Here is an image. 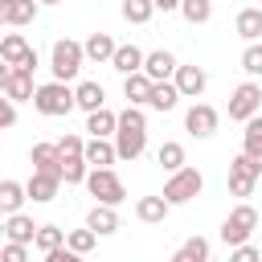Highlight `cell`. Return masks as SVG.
<instances>
[{
    "label": "cell",
    "mask_w": 262,
    "mask_h": 262,
    "mask_svg": "<svg viewBox=\"0 0 262 262\" xmlns=\"http://www.w3.org/2000/svg\"><path fill=\"white\" fill-rule=\"evenodd\" d=\"M176 70H180V61H176V53H168V49H151L147 61H143V74H147L151 82H172Z\"/></svg>",
    "instance_id": "cell-11"
},
{
    "label": "cell",
    "mask_w": 262,
    "mask_h": 262,
    "mask_svg": "<svg viewBox=\"0 0 262 262\" xmlns=\"http://www.w3.org/2000/svg\"><path fill=\"white\" fill-rule=\"evenodd\" d=\"M180 16H184L188 25H205V20L213 16V0H184V4H180Z\"/></svg>",
    "instance_id": "cell-33"
},
{
    "label": "cell",
    "mask_w": 262,
    "mask_h": 262,
    "mask_svg": "<svg viewBox=\"0 0 262 262\" xmlns=\"http://www.w3.org/2000/svg\"><path fill=\"white\" fill-rule=\"evenodd\" d=\"M37 4H61V0H37Z\"/></svg>",
    "instance_id": "cell-45"
},
{
    "label": "cell",
    "mask_w": 262,
    "mask_h": 262,
    "mask_svg": "<svg viewBox=\"0 0 262 262\" xmlns=\"http://www.w3.org/2000/svg\"><path fill=\"white\" fill-rule=\"evenodd\" d=\"M0 86H4V98H12V102H33V98H37L33 74H25V70H16V66H4V70H0Z\"/></svg>",
    "instance_id": "cell-8"
},
{
    "label": "cell",
    "mask_w": 262,
    "mask_h": 262,
    "mask_svg": "<svg viewBox=\"0 0 262 262\" xmlns=\"http://www.w3.org/2000/svg\"><path fill=\"white\" fill-rule=\"evenodd\" d=\"M82 45H86V61H106V66H111L115 53H119V45H115L111 33H90Z\"/></svg>",
    "instance_id": "cell-17"
},
{
    "label": "cell",
    "mask_w": 262,
    "mask_h": 262,
    "mask_svg": "<svg viewBox=\"0 0 262 262\" xmlns=\"http://www.w3.org/2000/svg\"><path fill=\"white\" fill-rule=\"evenodd\" d=\"M74 94H78V111H86V115H94V111L106 106V90H102V82H78Z\"/></svg>",
    "instance_id": "cell-20"
},
{
    "label": "cell",
    "mask_w": 262,
    "mask_h": 262,
    "mask_svg": "<svg viewBox=\"0 0 262 262\" xmlns=\"http://www.w3.org/2000/svg\"><path fill=\"white\" fill-rule=\"evenodd\" d=\"M254 229H258V209H254V205H237V209L221 221V242H225L229 250H237V246L250 242Z\"/></svg>",
    "instance_id": "cell-5"
},
{
    "label": "cell",
    "mask_w": 262,
    "mask_h": 262,
    "mask_svg": "<svg viewBox=\"0 0 262 262\" xmlns=\"http://www.w3.org/2000/svg\"><path fill=\"white\" fill-rule=\"evenodd\" d=\"M37 12H41V4H37V0H0V25L20 29V25H33V20H37Z\"/></svg>",
    "instance_id": "cell-10"
},
{
    "label": "cell",
    "mask_w": 262,
    "mask_h": 262,
    "mask_svg": "<svg viewBox=\"0 0 262 262\" xmlns=\"http://www.w3.org/2000/svg\"><path fill=\"white\" fill-rule=\"evenodd\" d=\"M16 70H25V74H33V70H37V49H29V57H25V61H20Z\"/></svg>",
    "instance_id": "cell-43"
},
{
    "label": "cell",
    "mask_w": 262,
    "mask_h": 262,
    "mask_svg": "<svg viewBox=\"0 0 262 262\" xmlns=\"http://www.w3.org/2000/svg\"><path fill=\"white\" fill-rule=\"evenodd\" d=\"M86 192L94 196V205H111V209H119V205L127 201V188H123L119 172H111V168H90Z\"/></svg>",
    "instance_id": "cell-4"
},
{
    "label": "cell",
    "mask_w": 262,
    "mask_h": 262,
    "mask_svg": "<svg viewBox=\"0 0 262 262\" xmlns=\"http://www.w3.org/2000/svg\"><path fill=\"white\" fill-rule=\"evenodd\" d=\"M119 213L111 209V205H94L90 213H86V229H94L98 237H111V233H119Z\"/></svg>",
    "instance_id": "cell-16"
},
{
    "label": "cell",
    "mask_w": 262,
    "mask_h": 262,
    "mask_svg": "<svg viewBox=\"0 0 262 262\" xmlns=\"http://www.w3.org/2000/svg\"><path fill=\"white\" fill-rule=\"evenodd\" d=\"M151 78L147 74H131V78H123V98L131 102V106H147V98H151Z\"/></svg>",
    "instance_id": "cell-22"
},
{
    "label": "cell",
    "mask_w": 262,
    "mask_h": 262,
    "mask_svg": "<svg viewBox=\"0 0 262 262\" xmlns=\"http://www.w3.org/2000/svg\"><path fill=\"white\" fill-rule=\"evenodd\" d=\"M168 209H172V205H168L164 196H139V201H135V217H139L143 225H160V221L168 217Z\"/></svg>",
    "instance_id": "cell-26"
},
{
    "label": "cell",
    "mask_w": 262,
    "mask_h": 262,
    "mask_svg": "<svg viewBox=\"0 0 262 262\" xmlns=\"http://www.w3.org/2000/svg\"><path fill=\"white\" fill-rule=\"evenodd\" d=\"M12 123H16V102L4 98V102H0V127H12Z\"/></svg>",
    "instance_id": "cell-42"
},
{
    "label": "cell",
    "mask_w": 262,
    "mask_h": 262,
    "mask_svg": "<svg viewBox=\"0 0 262 262\" xmlns=\"http://www.w3.org/2000/svg\"><path fill=\"white\" fill-rule=\"evenodd\" d=\"M119 160V147L111 139H86V164L90 168H111Z\"/></svg>",
    "instance_id": "cell-24"
},
{
    "label": "cell",
    "mask_w": 262,
    "mask_h": 262,
    "mask_svg": "<svg viewBox=\"0 0 262 262\" xmlns=\"http://www.w3.org/2000/svg\"><path fill=\"white\" fill-rule=\"evenodd\" d=\"M66 237H70L66 229H57V225H41V229H37V242H33V246H37L41 254H53V250H61V246H66Z\"/></svg>",
    "instance_id": "cell-31"
},
{
    "label": "cell",
    "mask_w": 262,
    "mask_h": 262,
    "mask_svg": "<svg viewBox=\"0 0 262 262\" xmlns=\"http://www.w3.org/2000/svg\"><path fill=\"white\" fill-rule=\"evenodd\" d=\"M29 41L20 37V33H4V41H0V57H4V66H20L25 57H29Z\"/></svg>",
    "instance_id": "cell-27"
},
{
    "label": "cell",
    "mask_w": 262,
    "mask_h": 262,
    "mask_svg": "<svg viewBox=\"0 0 262 262\" xmlns=\"http://www.w3.org/2000/svg\"><path fill=\"white\" fill-rule=\"evenodd\" d=\"M176 102H180V90H176V82H156L151 86V98H147V106L151 111H176Z\"/></svg>",
    "instance_id": "cell-28"
},
{
    "label": "cell",
    "mask_w": 262,
    "mask_h": 262,
    "mask_svg": "<svg viewBox=\"0 0 262 262\" xmlns=\"http://www.w3.org/2000/svg\"><path fill=\"white\" fill-rule=\"evenodd\" d=\"M209 262H217V258H209Z\"/></svg>",
    "instance_id": "cell-46"
},
{
    "label": "cell",
    "mask_w": 262,
    "mask_h": 262,
    "mask_svg": "<svg viewBox=\"0 0 262 262\" xmlns=\"http://www.w3.org/2000/svg\"><path fill=\"white\" fill-rule=\"evenodd\" d=\"M143 61H147V53L139 49V45H119V53H115V70L123 74V78H131V74H143Z\"/></svg>",
    "instance_id": "cell-19"
},
{
    "label": "cell",
    "mask_w": 262,
    "mask_h": 262,
    "mask_svg": "<svg viewBox=\"0 0 262 262\" xmlns=\"http://www.w3.org/2000/svg\"><path fill=\"white\" fill-rule=\"evenodd\" d=\"M184 131L196 135V139H209V135L217 131V111H213L209 102H192V106L184 111Z\"/></svg>",
    "instance_id": "cell-9"
},
{
    "label": "cell",
    "mask_w": 262,
    "mask_h": 262,
    "mask_svg": "<svg viewBox=\"0 0 262 262\" xmlns=\"http://www.w3.org/2000/svg\"><path fill=\"white\" fill-rule=\"evenodd\" d=\"M115 147H119V160H139L147 147V127H119Z\"/></svg>",
    "instance_id": "cell-12"
},
{
    "label": "cell",
    "mask_w": 262,
    "mask_h": 262,
    "mask_svg": "<svg viewBox=\"0 0 262 262\" xmlns=\"http://www.w3.org/2000/svg\"><path fill=\"white\" fill-rule=\"evenodd\" d=\"M242 70L250 78H262V41H254V45L242 49Z\"/></svg>",
    "instance_id": "cell-38"
},
{
    "label": "cell",
    "mask_w": 262,
    "mask_h": 262,
    "mask_svg": "<svg viewBox=\"0 0 262 262\" xmlns=\"http://www.w3.org/2000/svg\"><path fill=\"white\" fill-rule=\"evenodd\" d=\"M151 4H156V8H164V12H180V4H184V0H151Z\"/></svg>",
    "instance_id": "cell-44"
},
{
    "label": "cell",
    "mask_w": 262,
    "mask_h": 262,
    "mask_svg": "<svg viewBox=\"0 0 262 262\" xmlns=\"http://www.w3.org/2000/svg\"><path fill=\"white\" fill-rule=\"evenodd\" d=\"M86 131H90V139H111V135L119 131V115L102 106V111L86 115Z\"/></svg>",
    "instance_id": "cell-23"
},
{
    "label": "cell",
    "mask_w": 262,
    "mask_h": 262,
    "mask_svg": "<svg viewBox=\"0 0 262 262\" xmlns=\"http://www.w3.org/2000/svg\"><path fill=\"white\" fill-rule=\"evenodd\" d=\"M25 201H29V188H25V184H16V180H0V213H4V217L20 213Z\"/></svg>",
    "instance_id": "cell-25"
},
{
    "label": "cell",
    "mask_w": 262,
    "mask_h": 262,
    "mask_svg": "<svg viewBox=\"0 0 262 262\" xmlns=\"http://www.w3.org/2000/svg\"><path fill=\"white\" fill-rule=\"evenodd\" d=\"M94 242H98V233H94V229H86V225H82V229H70V237H66V246H70V250H78V254H90V250H94Z\"/></svg>",
    "instance_id": "cell-37"
},
{
    "label": "cell",
    "mask_w": 262,
    "mask_h": 262,
    "mask_svg": "<svg viewBox=\"0 0 262 262\" xmlns=\"http://www.w3.org/2000/svg\"><path fill=\"white\" fill-rule=\"evenodd\" d=\"M86 254H78V250H70V246H61V250H53V254H45V262H82Z\"/></svg>",
    "instance_id": "cell-41"
},
{
    "label": "cell",
    "mask_w": 262,
    "mask_h": 262,
    "mask_svg": "<svg viewBox=\"0 0 262 262\" xmlns=\"http://www.w3.org/2000/svg\"><path fill=\"white\" fill-rule=\"evenodd\" d=\"M209 258H213V254H209V242H205L201 233H196V237H188V242L172 254V262H209Z\"/></svg>",
    "instance_id": "cell-30"
},
{
    "label": "cell",
    "mask_w": 262,
    "mask_h": 262,
    "mask_svg": "<svg viewBox=\"0 0 262 262\" xmlns=\"http://www.w3.org/2000/svg\"><path fill=\"white\" fill-rule=\"evenodd\" d=\"M225 184H229L233 196H250V192L262 184V160L250 156V151L233 156V160H229V176H225Z\"/></svg>",
    "instance_id": "cell-2"
},
{
    "label": "cell",
    "mask_w": 262,
    "mask_h": 262,
    "mask_svg": "<svg viewBox=\"0 0 262 262\" xmlns=\"http://www.w3.org/2000/svg\"><path fill=\"white\" fill-rule=\"evenodd\" d=\"M201 188H205V176L196 172V168H180V172H172L168 176V184H164V201L168 205H188L192 196H201Z\"/></svg>",
    "instance_id": "cell-6"
},
{
    "label": "cell",
    "mask_w": 262,
    "mask_h": 262,
    "mask_svg": "<svg viewBox=\"0 0 262 262\" xmlns=\"http://www.w3.org/2000/svg\"><path fill=\"white\" fill-rule=\"evenodd\" d=\"M229 262H262V250L258 246H237V250H229Z\"/></svg>",
    "instance_id": "cell-40"
},
{
    "label": "cell",
    "mask_w": 262,
    "mask_h": 262,
    "mask_svg": "<svg viewBox=\"0 0 262 262\" xmlns=\"http://www.w3.org/2000/svg\"><path fill=\"white\" fill-rule=\"evenodd\" d=\"M57 151H61V160H78V156H86V139L78 131H66L57 139Z\"/></svg>",
    "instance_id": "cell-35"
},
{
    "label": "cell",
    "mask_w": 262,
    "mask_h": 262,
    "mask_svg": "<svg viewBox=\"0 0 262 262\" xmlns=\"http://www.w3.org/2000/svg\"><path fill=\"white\" fill-rule=\"evenodd\" d=\"M37 229H41V225H33L29 213H12V217H4V242L33 246V242H37Z\"/></svg>",
    "instance_id": "cell-15"
},
{
    "label": "cell",
    "mask_w": 262,
    "mask_h": 262,
    "mask_svg": "<svg viewBox=\"0 0 262 262\" xmlns=\"http://www.w3.org/2000/svg\"><path fill=\"white\" fill-rule=\"evenodd\" d=\"M25 188H29V201H37V205H49V201L57 196L61 180H57V176H45V172H33Z\"/></svg>",
    "instance_id": "cell-21"
},
{
    "label": "cell",
    "mask_w": 262,
    "mask_h": 262,
    "mask_svg": "<svg viewBox=\"0 0 262 262\" xmlns=\"http://www.w3.org/2000/svg\"><path fill=\"white\" fill-rule=\"evenodd\" d=\"M29 164H33V172H45V176H57L61 180V151H57V143H33V151H29Z\"/></svg>",
    "instance_id": "cell-13"
},
{
    "label": "cell",
    "mask_w": 262,
    "mask_h": 262,
    "mask_svg": "<svg viewBox=\"0 0 262 262\" xmlns=\"http://www.w3.org/2000/svg\"><path fill=\"white\" fill-rule=\"evenodd\" d=\"M119 12H123V20H127V25H147V20H151V12H156V4H151V0H123V8H119Z\"/></svg>",
    "instance_id": "cell-32"
},
{
    "label": "cell",
    "mask_w": 262,
    "mask_h": 262,
    "mask_svg": "<svg viewBox=\"0 0 262 262\" xmlns=\"http://www.w3.org/2000/svg\"><path fill=\"white\" fill-rule=\"evenodd\" d=\"M172 82H176L180 98H201V94H205V86H209V74H205L201 66H180Z\"/></svg>",
    "instance_id": "cell-14"
},
{
    "label": "cell",
    "mask_w": 262,
    "mask_h": 262,
    "mask_svg": "<svg viewBox=\"0 0 262 262\" xmlns=\"http://www.w3.org/2000/svg\"><path fill=\"white\" fill-rule=\"evenodd\" d=\"M33 106L41 115H49V119H61V115H70L78 106V94L70 90V82H45V86H37Z\"/></svg>",
    "instance_id": "cell-3"
},
{
    "label": "cell",
    "mask_w": 262,
    "mask_h": 262,
    "mask_svg": "<svg viewBox=\"0 0 262 262\" xmlns=\"http://www.w3.org/2000/svg\"><path fill=\"white\" fill-rule=\"evenodd\" d=\"M82 61H86V45L82 41H70V37H57L53 41V49H49L53 82H74L82 74Z\"/></svg>",
    "instance_id": "cell-1"
},
{
    "label": "cell",
    "mask_w": 262,
    "mask_h": 262,
    "mask_svg": "<svg viewBox=\"0 0 262 262\" xmlns=\"http://www.w3.org/2000/svg\"><path fill=\"white\" fill-rule=\"evenodd\" d=\"M262 115V86L258 82H242L233 94H229V119L233 123H250Z\"/></svg>",
    "instance_id": "cell-7"
},
{
    "label": "cell",
    "mask_w": 262,
    "mask_h": 262,
    "mask_svg": "<svg viewBox=\"0 0 262 262\" xmlns=\"http://www.w3.org/2000/svg\"><path fill=\"white\" fill-rule=\"evenodd\" d=\"M86 176H90L86 156H78V160H66V164H61V180H66V184H86Z\"/></svg>",
    "instance_id": "cell-36"
},
{
    "label": "cell",
    "mask_w": 262,
    "mask_h": 262,
    "mask_svg": "<svg viewBox=\"0 0 262 262\" xmlns=\"http://www.w3.org/2000/svg\"><path fill=\"white\" fill-rule=\"evenodd\" d=\"M156 164L172 176V172H180L184 168V143H176V139H164L160 143V151H156Z\"/></svg>",
    "instance_id": "cell-29"
},
{
    "label": "cell",
    "mask_w": 262,
    "mask_h": 262,
    "mask_svg": "<svg viewBox=\"0 0 262 262\" xmlns=\"http://www.w3.org/2000/svg\"><path fill=\"white\" fill-rule=\"evenodd\" d=\"M0 262H29V246L4 242V250H0Z\"/></svg>",
    "instance_id": "cell-39"
},
{
    "label": "cell",
    "mask_w": 262,
    "mask_h": 262,
    "mask_svg": "<svg viewBox=\"0 0 262 262\" xmlns=\"http://www.w3.org/2000/svg\"><path fill=\"white\" fill-rule=\"evenodd\" d=\"M242 151H250V156L262 160V115L246 123V131H242Z\"/></svg>",
    "instance_id": "cell-34"
},
{
    "label": "cell",
    "mask_w": 262,
    "mask_h": 262,
    "mask_svg": "<svg viewBox=\"0 0 262 262\" xmlns=\"http://www.w3.org/2000/svg\"><path fill=\"white\" fill-rule=\"evenodd\" d=\"M233 33H237L246 45L262 41V8H242V12H237V20H233Z\"/></svg>",
    "instance_id": "cell-18"
}]
</instances>
